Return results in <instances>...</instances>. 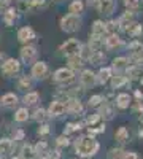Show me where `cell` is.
I'll use <instances>...</instances> for the list:
<instances>
[{
    "label": "cell",
    "mask_w": 143,
    "mask_h": 159,
    "mask_svg": "<svg viewBox=\"0 0 143 159\" xmlns=\"http://www.w3.org/2000/svg\"><path fill=\"white\" fill-rule=\"evenodd\" d=\"M75 148H76V153L83 156V157H87V156H92L97 153L99 150V143L92 139V137H81V139H78L76 140V145H75Z\"/></svg>",
    "instance_id": "obj_1"
},
{
    "label": "cell",
    "mask_w": 143,
    "mask_h": 159,
    "mask_svg": "<svg viewBox=\"0 0 143 159\" xmlns=\"http://www.w3.org/2000/svg\"><path fill=\"white\" fill-rule=\"evenodd\" d=\"M60 25H62V30H65V32H75V30L80 29L81 19L78 18L76 15H67L65 18H62Z\"/></svg>",
    "instance_id": "obj_2"
},
{
    "label": "cell",
    "mask_w": 143,
    "mask_h": 159,
    "mask_svg": "<svg viewBox=\"0 0 143 159\" xmlns=\"http://www.w3.org/2000/svg\"><path fill=\"white\" fill-rule=\"evenodd\" d=\"M80 49H81V43L78 42V40H75V38L67 40V42L60 46V51L64 52V54H67V56H75V54H78V52H80Z\"/></svg>",
    "instance_id": "obj_3"
},
{
    "label": "cell",
    "mask_w": 143,
    "mask_h": 159,
    "mask_svg": "<svg viewBox=\"0 0 143 159\" xmlns=\"http://www.w3.org/2000/svg\"><path fill=\"white\" fill-rule=\"evenodd\" d=\"M54 80L57 83H60V84H69V83H72L75 80V76H73V72L70 69H59L54 73Z\"/></svg>",
    "instance_id": "obj_4"
},
{
    "label": "cell",
    "mask_w": 143,
    "mask_h": 159,
    "mask_svg": "<svg viewBox=\"0 0 143 159\" xmlns=\"http://www.w3.org/2000/svg\"><path fill=\"white\" fill-rule=\"evenodd\" d=\"M2 72L5 75H15L19 72V62L16 59H7L2 65Z\"/></svg>",
    "instance_id": "obj_5"
},
{
    "label": "cell",
    "mask_w": 143,
    "mask_h": 159,
    "mask_svg": "<svg viewBox=\"0 0 143 159\" xmlns=\"http://www.w3.org/2000/svg\"><path fill=\"white\" fill-rule=\"evenodd\" d=\"M18 38H19L21 43H27V42H30V40L35 38V32L30 27H22L18 32Z\"/></svg>",
    "instance_id": "obj_6"
},
{
    "label": "cell",
    "mask_w": 143,
    "mask_h": 159,
    "mask_svg": "<svg viewBox=\"0 0 143 159\" xmlns=\"http://www.w3.org/2000/svg\"><path fill=\"white\" fill-rule=\"evenodd\" d=\"M64 111H65L64 102H60V100L51 102V105H49V115L51 116H60V115H64Z\"/></svg>",
    "instance_id": "obj_7"
},
{
    "label": "cell",
    "mask_w": 143,
    "mask_h": 159,
    "mask_svg": "<svg viewBox=\"0 0 143 159\" xmlns=\"http://www.w3.org/2000/svg\"><path fill=\"white\" fill-rule=\"evenodd\" d=\"M48 72V65L45 62H37L34 64V67H32V76L34 78H43Z\"/></svg>",
    "instance_id": "obj_8"
},
{
    "label": "cell",
    "mask_w": 143,
    "mask_h": 159,
    "mask_svg": "<svg viewBox=\"0 0 143 159\" xmlns=\"http://www.w3.org/2000/svg\"><path fill=\"white\" fill-rule=\"evenodd\" d=\"M35 56H37V51L34 46H24L21 49V57L24 62H32L35 59Z\"/></svg>",
    "instance_id": "obj_9"
},
{
    "label": "cell",
    "mask_w": 143,
    "mask_h": 159,
    "mask_svg": "<svg viewBox=\"0 0 143 159\" xmlns=\"http://www.w3.org/2000/svg\"><path fill=\"white\" fill-rule=\"evenodd\" d=\"M80 80H81L83 86H86V88L94 86V84H96V75H94L92 72H91V70H84V72L81 73Z\"/></svg>",
    "instance_id": "obj_10"
},
{
    "label": "cell",
    "mask_w": 143,
    "mask_h": 159,
    "mask_svg": "<svg viewBox=\"0 0 143 159\" xmlns=\"http://www.w3.org/2000/svg\"><path fill=\"white\" fill-rule=\"evenodd\" d=\"M97 8L100 10V13H103V15H111L113 10H114V0H100Z\"/></svg>",
    "instance_id": "obj_11"
},
{
    "label": "cell",
    "mask_w": 143,
    "mask_h": 159,
    "mask_svg": "<svg viewBox=\"0 0 143 159\" xmlns=\"http://www.w3.org/2000/svg\"><path fill=\"white\" fill-rule=\"evenodd\" d=\"M16 103H18V96L13 94V92H8V94L0 97V105H3V107H13Z\"/></svg>",
    "instance_id": "obj_12"
},
{
    "label": "cell",
    "mask_w": 143,
    "mask_h": 159,
    "mask_svg": "<svg viewBox=\"0 0 143 159\" xmlns=\"http://www.w3.org/2000/svg\"><path fill=\"white\" fill-rule=\"evenodd\" d=\"M105 45L108 49H114V48H118L121 45V38L116 35V34H110L107 38H105Z\"/></svg>",
    "instance_id": "obj_13"
},
{
    "label": "cell",
    "mask_w": 143,
    "mask_h": 159,
    "mask_svg": "<svg viewBox=\"0 0 143 159\" xmlns=\"http://www.w3.org/2000/svg\"><path fill=\"white\" fill-rule=\"evenodd\" d=\"M65 110H69L70 113H81L83 107H81V102H78V99H70L69 100V105L65 107Z\"/></svg>",
    "instance_id": "obj_14"
},
{
    "label": "cell",
    "mask_w": 143,
    "mask_h": 159,
    "mask_svg": "<svg viewBox=\"0 0 143 159\" xmlns=\"http://www.w3.org/2000/svg\"><path fill=\"white\" fill-rule=\"evenodd\" d=\"M110 76H111V70L110 69H102L100 72H99V75L96 76V81H99L100 84H105L108 80H110Z\"/></svg>",
    "instance_id": "obj_15"
},
{
    "label": "cell",
    "mask_w": 143,
    "mask_h": 159,
    "mask_svg": "<svg viewBox=\"0 0 143 159\" xmlns=\"http://www.w3.org/2000/svg\"><path fill=\"white\" fill-rule=\"evenodd\" d=\"M129 103H131V97H129V94H119L118 97H116V105H118L119 108H127Z\"/></svg>",
    "instance_id": "obj_16"
},
{
    "label": "cell",
    "mask_w": 143,
    "mask_h": 159,
    "mask_svg": "<svg viewBox=\"0 0 143 159\" xmlns=\"http://www.w3.org/2000/svg\"><path fill=\"white\" fill-rule=\"evenodd\" d=\"M124 30H126L129 35L137 37V35H140V34H141V25H140V24H137V22H131V24H129Z\"/></svg>",
    "instance_id": "obj_17"
},
{
    "label": "cell",
    "mask_w": 143,
    "mask_h": 159,
    "mask_svg": "<svg viewBox=\"0 0 143 159\" xmlns=\"http://www.w3.org/2000/svg\"><path fill=\"white\" fill-rule=\"evenodd\" d=\"M127 76L131 80H140L143 76V72L140 67H127Z\"/></svg>",
    "instance_id": "obj_18"
},
{
    "label": "cell",
    "mask_w": 143,
    "mask_h": 159,
    "mask_svg": "<svg viewBox=\"0 0 143 159\" xmlns=\"http://www.w3.org/2000/svg\"><path fill=\"white\" fill-rule=\"evenodd\" d=\"M113 108L110 107V105H107V103H102V108H100V113H99V116H103V119H111L113 118Z\"/></svg>",
    "instance_id": "obj_19"
},
{
    "label": "cell",
    "mask_w": 143,
    "mask_h": 159,
    "mask_svg": "<svg viewBox=\"0 0 143 159\" xmlns=\"http://www.w3.org/2000/svg\"><path fill=\"white\" fill-rule=\"evenodd\" d=\"M100 45H102V38H100V35H91V40H89V48L96 52V51H99Z\"/></svg>",
    "instance_id": "obj_20"
},
{
    "label": "cell",
    "mask_w": 143,
    "mask_h": 159,
    "mask_svg": "<svg viewBox=\"0 0 143 159\" xmlns=\"http://www.w3.org/2000/svg\"><path fill=\"white\" fill-rule=\"evenodd\" d=\"M69 65H70V69H80L81 65H83V59L75 54V56H69Z\"/></svg>",
    "instance_id": "obj_21"
},
{
    "label": "cell",
    "mask_w": 143,
    "mask_h": 159,
    "mask_svg": "<svg viewBox=\"0 0 143 159\" xmlns=\"http://www.w3.org/2000/svg\"><path fill=\"white\" fill-rule=\"evenodd\" d=\"M116 140H118L121 145L129 140V134H127V129L126 127H119L118 129V132H116Z\"/></svg>",
    "instance_id": "obj_22"
},
{
    "label": "cell",
    "mask_w": 143,
    "mask_h": 159,
    "mask_svg": "<svg viewBox=\"0 0 143 159\" xmlns=\"http://www.w3.org/2000/svg\"><path fill=\"white\" fill-rule=\"evenodd\" d=\"M103 32H105V24H103L102 21H96L92 24V35H103Z\"/></svg>",
    "instance_id": "obj_23"
},
{
    "label": "cell",
    "mask_w": 143,
    "mask_h": 159,
    "mask_svg": "<svg viewBox=\"0 0 143 159\" xmlns=\"http://www.w3.org/2000/svg\"><path fill=\"white\" fill-rule=\"evenodd\" d=\"M127 59L126 57H116L114 61H113V69L114 70H121V69H126L127 67Z\"/></svg>",
    "instance_id": "obj_24"
},
{
    "label": "cell",
    "mask_w": 143,
    "mask_h": 159,
    "mask_svg": "<svg viewBox=\"0 0 143 159\" xmlns=\"http://www.w3.org/2000/svg\"><path fill=\"white\" fill-rule=\"evenodd\" d=\"M11 150V142L8 139H3V140H0V156H3V154H8Z\"/></svg>",
    "instance_id": "obj_25"
},
{
    "label": "cell",
    "mask_w": 143,
    "mask_h": 159,
    "mask_svg": "<svg viewBox=\"0 0 143 159\" xmlns=\"http://www.w3.org/2000/svg\"><path fill=\"white\" fill-rule=\"evenodd\" d=\"M89 61L92 62L94 65H99V64H102L103 61H105V56H103V52H100V51H96V52H92V56L89 57Z\"/></svg>",
    "instance_id": "obj_26"
},
{
    "label": "cell",
    "mask_w": 143,
    "mask_h": 159,
    "mask_svg": "<svg viewBox=\"0 0 143 159\" xmlns=\"http://www.w3.org/2000/svg\"><path fill=\"white\" fill-rule=\"evenodd\" d=\"M27 118H29V111H27V108H19V110L16 111V115H15V119H16V121H19V123L27 121Z\"/></svg>",
    "instance_id": "obj_27"
},
{
    "label": "cell",
    "mask_w": 143,
    "mask_h": 159,
    "mask_svg": "<svg viewBox=\"0 0 143 159\" xmlns=\"http://www.w3.org/2000/svg\"><path fill=\"white\" fill-rule=\"evenodd\" d=\"M83 11V2L81 0H75L70 5V15H76V13H81Z\"/></svg>",
    "instance_id": "obj_28"
},
{
    "label": "cell",
    "mask_w": 143,
    "mask_h": 159,
    "mask_svg": "<svg viewBox=\"0 0 143 159\" xmlns=\"http://www.w3.org/2000/svg\"><path fill=\"white\" fill-rule=\"evenodd\" d=\"M124 154H126V153H124L121 148H113V150H110V153H108V159H123Z\"/></svg>",
    "instance_id": "obj_29"
},
{
    "label": "cell",
    "mask_w": 143,
    "mask_h": 159,
    "mask_svg": "<svg viewBox=\"0 0 143 159\" xmlns=\"http://www.w3.org/2000/svg\"><path fill=\"white\" fill-rule=\"evenodd\" d=\"M5 22L10 25V24H13V22H15V19H16V10L15 8H10L7 13H5Z\"/></svg>",
    "instance_id": "obj_30"
},
{
    "label": "cell",
    "mask_w": 143,
    "mask_h": 159,
    "mask_svg": "<svg viewBox=\"0 0 143 159\" xmlns=\"http://www.w3.org/2000/svg\"><path fill=\"white\" fill-rule=\"evenodd\" d=\"M126 83H127V78H126V76H113V80H111V84H113L114 89L121 88V86L126 84Z\"/></svg>",
    "instance_id": "obj_31"
},
{
    "label": "cell",
    "mask_w": 143,
    "mask_h": 159,
    "mask_svg": "<svg viewBox=\"0 0 143 159\" xmlns=\"http://www.w3.org/2000/svg\"><path fill=\"white\" fill-rule=\"evenodd\" d=\"M38 100V94L37 92H29V94L24 96V103L25 105H34Z\"/></svg>",
    "instance_id": "obj_32"
},
{
    "label": "cell",
    "mask_w": 143,
    "mask_h": 159,
    "mask_svg": "<svg viewBox=\"0 0 143 159\" xmlns=\"http://www.w3.org/2000/svg\"><path fill=\"white\" fill-rule=\"evenodd\" d=\"M92 52H94V51L91 49L89 46H81V49H80V57H81L83 61H84V59L89 61V57L92 56Z\"/></svg>",
    "instance_id": "obj_33"
},
{
    "label": "cell",
    "mask_w": 143,
    "mask_h": 159,
    "mask_svg": "<svg viewBox=\"0 0 143 159\" xmlns=\"http://www.w3.org/2000/svg\"><path fill=\"white\" fill-rule=\"evenodd\" d=\"M32 86V81L27 78V76H21V80H19V89H22V91H25V89H29Z\"/></svg>",
    "instance_id": "obj_34"
},
{
    "label": "cell",
    "mask_w": 143,
    "mask_h": 159,
    "mask_svg": "<svg viewBox=\"0 0 143 159\" xmlns=\"http://www.w3.org/2000/svg\"><path fill=\"white\" fill-rule=\"evenodd\" d=\"M102 102H103L102 96H92L89 99V105H91V107H99V105H102Z\"/></svg>",
    "instance_id": "obj_35"
},
{
    "label": "cell",
    "mask_w": 143,
    "mask_h": 159,
    "mask_svg": "<svg viewBox=\"0 0 143 159\" xmlns=\"http://www.w3.org/2000/svg\"><path fill=\"white\" fill-rule=\"evenodd\" d=\"M132 59H134L135 62H143V46H140L138 49H135V51H134Z\"/></svg>",
    "instance_id": "obj_36"
},
{
    "label": "cell",
    "mask_w": 143,
    "mask_h": 159,
    "mask_svg": "<svg viewBox=\"0 0 143 159\" xmlns=\"http://www.w3.org/2000/svg\"><path fill=\"white\" fill-rule=\"evenodd\" d=\"M116 29H118V22L116 21H110L108 24H105V32H114Z\"/></svg>",
    "instance_id": "obj_37"
},
{
    "label": "cell",
    "mask_w": 143,
    "mask_h": 159,
    "mask_svg": "<svg viewBox=\"0 0 143 159\" xmlns=\"http://www.w3.org/2000/svg\"><path fill=\"white\" fill-rule=\"evenodd\" d=\"M35 119H37V121H45V119H46V111L45 110H37L35 111V116H34Z\"/></svg>",
    "instance_id": "obj_38"
},
{
    "label": "cell",
    "mask_w": 143,
    "mask_h": 159,
    "mask_svg": "<svg viewBox=\"0 0 143 159\" xmlns=\"http://www.w3.org/2000/svg\"><path fill=\"white\" fill-rule=\"evenodd\" d=\"M46 150H48V145H46L45 142H40V143L35 147V153H45Z\"/></svg>",
    "instance_id": "obj_39"
},
{
    "label": "cell",
    "mask_w": 143,
    "mask_h": 159,
    "mask_svg": "<svg viewBox=\"0 0 143 159\" xmlns=\"http://www.w3.org/2000/svg\"><path fill=\"white\" fill-rule=\"evenodd\" d=\"M124 5H126L129 10L137 8V7H138V0H124Z\"/></svg>",
    "instance_id": "obj_40"
},
{
    "label": "cell",
    "mask_w": 143,
    "mask_h": 159,
    "mask_svg": "<svg viewBox=\"0 0 143 159\" xmlns=\"http://www.w3.org/2000/svg\"><path fill=\"white\" fill-rule=\"evenodd\" d=\"M99 119H100L99 113H94L92 116H89V118H87V124H89V126H92V124H96V123L99 121Z\"/></svg>",
    "instance_id": "obj_41"
},
{
    "label": "cell",
    "mask_w": 143,
    "mask_h": 159,
    "mask_svg": "<svg viewBox=\"0 0 143 159\" xmlns=\"http://www.w3.org/2000/svg\"><path fill=\"white\" fill-rule=\"evenodd\" d=\"M57 145H59V147H67V145H69V139L65 135H60L57 139Z\"/></svg>",
    "instance_id": "obj_42"
},
{
    "label": "cell",
    "mask_w": 143,
    "mask_h": 159,
    "mask_svg": "<svg viewBox=\"0 0 143 159\" xmlns=\"http://www.w3.org/2000/svg\"><path fill=\"white\" fill-rule=\"evenodd\" d=\"M22 153H24V156H32V154H34V150H32L30 145H25V147L22 148ZM24 156H22V157H24Z\"/></svg>",
    "instance_id": "obj_43"
},
{
    "label": "cell",
    "mask_w": 143,
    "mask_h": 159,
    "mask_svg": "<svg viewBox=\"0 0 143 159\" xmlns=\"http://www.w3.org/2000/svg\"><path fill=\"white\" fill-rule=\"evenodd\" d=\"M80 127H81L80 124H67L65 132H67V134H70V132H73V130H76V129H80Z\"/></svg>",
    "instance_id": "obj_44"
},
{
    "label": "cell",
    "mask_w": 143,
    "mask_h": 159,
    "mask_svg": "<svg viewBox=\"0 0 143 159\" xmlns=\"http://www.w3.org/2000/svg\"><path fill=\"white\" fill-rule=\"evenodd\" d=\"M123 159H140V157H138L137 153H126Z\"/></svg>",
    "instance_id": "obj_45"
},
{
    "label": "cell",
    "mask_w": 143,
    "mask_h": 159,
    "mask_svg": "<svg viewBox=\"0 0 143 159\" xmlns=\"http://www.w3.org/2000/svg\"><path fill=\"white\" fill-rule=\"evenodd\" d=\"M48 130H49L48 126H42L40 129H38V134H42V135H43V134H48Z\"/></svg>",
    "instance_id": "obj_46"
},
{
    "label": "cell",
    "mask_w": 143,
    "mask_h": 159,
    "mask_svg": "<svg viewBox=\"0 0 143 159\" xmlns=\"http://www.w3.org/2000/svg\"><path fill=\"white\" fill-rule=\"evenodd\" d=\"M87 3H89V7H99L100 0H87Z\"/></svg>",
    "instance_id": "obj_47"
},
{
    "label": "cell",
    "mask_w": 143,
    "mask_h": 159,
    "mask_svg": "<svg viewBox=\"0 0 143 159\" xmlns=\"http://www.w3.org/2000/svg\"><path fill=\"white\" fill-rule=\"evenodd\" d=\"M7 2H8V0H0V10H3L7 7Z\"/></svg>",
    "instance_id": "obj_48"
},
{
    "label": "cell",
    "mask_w": 143,
    "mask_h": 159,
    "mask_svg": "<svg viewBox=\"0 0 143 159\" xmlns=\"http://www.w3.org/2000/svg\"><path fill=\"white\" fill-rule=\"evenodd\" d=\"M5 61H7V59H5V54H3L2 51H0V64H3Z\"/></svg>",
    "instance_id": "obj_49"
},
{
    "label": "cell",
    "mask_w": 143,
    "mask_h": 159,
    "mask_svg": "<svg viewBox=\"0 0 143 159\" xmlns=\"http://www.w3.org/2000/svg\"><path fill=\"white\" fill-rule=\"evenodd\" d=\"M24 137V134H22V130H19L18 134H16V139H22Z\"/></svg>",
    "instance_id": "obj_50"
},
{
    "label": "cell",
    "mask_w": 143,
    "mask_h": 159,
    "mask_svg": "<svg viewBox=\"0 0 143 159\" xmlns=\"http://www.w3.org/2000/svg\"><path fill=\"white\" fill-rule=\"evenodd\" d=\"M15 159H24V157H15Z\"/></svg>",
    "instance_id": "obj_51"
},
{
    "label": "cell",
    "mask_w": 143,
    "mask_h": 159,
    "mask_svg": "<svg viewBox=\"0 0 143 159\" xmlns=\"http://www.w3.org/2000/svg\"><path fill=\"white\" fill-rule=\"evenodd\" d=\"M48 159H53V157H48Z\"/></svg>",
    "instance_id": "obj_52"
}]
</instances>
